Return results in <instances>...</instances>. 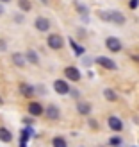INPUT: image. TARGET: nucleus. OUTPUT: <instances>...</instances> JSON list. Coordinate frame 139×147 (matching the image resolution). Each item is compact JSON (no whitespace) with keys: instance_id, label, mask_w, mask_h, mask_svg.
<instances>
[{"instance_id":"19","label":"nucleus","mask_w":139,"mask_h":147,"mask_svg":"<svg viewBox=\"0 0 139 147\" xmlns=\"http://www.w3.org/2000/svg\"><path fill=\"white\" fill-rule=\"evenodd\" d=\"M18 7L23 13H29L32 9V4H31V0H18Z\"/></svg>"},{"instance_id":"17","label":"nucleus","mask_w":139,"mask_h":147,"mask_svg":"<svg viewBox=\"0 0 139 147\" xmlns=\"http://www.w3.org/2000/svg\"><path fill=\"white\" fill-rule=\"evenodd\" d=\"M70 45H71V49H73V52H75V56H84V47L82 45H78V43L75 41V40H71L70 38Z\"/></svg>"},{"instance_id":"25","label":"nucleus","mask_w":139,"mask_h":147,"mask_svg":"<svg viewBox=\"0 0 139 147\" xmlns=\"http://www.w3.org/2000/svg\"><path fill=\"white\" fill-rule=\"evenodd\" d=\"M14 22H16V24H23V16H21V14H16V16H14Z\"/></svg>"},{"instance_id":"28","label":"nucleus","mask_w":139,"mask_h":147,"mask_svg":"<svg viewBox=\"0 0 139 147\" xmlns=\"http://www.w3.org/2000/svg\"><path fill=\"white\" fill-rule=\"evenodd\" d=\"M7 2H11V0H0V4H7Z\"/></svg>"},{"instance_id":"30","label":"nucleus","mask_w":139,"mask_h":147,"mask_svg":"<svg viewBox=\"0 0 139 147\" xmlns=\"http://www.w3.org/2000/svg\"><path fill=\"white\" fill-rule=\"evenodd\" d=\"M2 13H4V7H2V5H0V14H2Z\"/></svg>"},{"instance_id":"21","label":"nucleus","mask_w":139,"mask_h":147,"mask_svg":"<svg viewBox=\"0 0 139 147\" xmlns=\"http://www.w3.org/2000/svg\"><path fill=\"white\" fill-rule=\"evenodd\" d=\"M109 145H112V147H120V145H121V138H120V136H112L111 140H109Z\"/></svg>"},{"instance_id":"23","label":"nucleus","mask_w":139,"mask_h":147,"mask_svg":"<svg viewBox=\"0 0 139 147\" xmlns=\"http://www.w3.org/2000/svg\"><path fill=\"white\" fill-rule=\"evenodd\" d=\"M5 50H7V43H5V40L0 38V52H5Z\"/></svg>"},{"instance_id":"3","label":"nucleus","mask_w":139,"mask_h":147,"mask_svg":"<svg viewBox=\"0 0 139 147\" xmlns=\"http://www.w3.org/2000/svg\"><path fill=\"white\" fill-rule=\"evenodd\" d=\"M27 111H29V115H31V117H39V115L45 113V108H43V104H39V102L32 100V102H29Z\"/></svg>"},{"instance_id":"26","label":"nucleus","mask_w":139,"mask_h":147,"mask_svg":"<svg viewBox=\"0 0 139 147\" xmlns=\"http://www.w3.org/2000/svg\"><path fill=\"white\" fill-rule=\"evenodd\" d=\"M70 93L73 95V97H78V95H80V92H78V90H70Z\"/></svg>"},{"instance_id":"16","label":"nucleus","mask_w":139,"mask_h":147,"mask_svg":"<svg viewBox=\"0 0 139 147\" xmlns=\"http://www.w3.org/2000/svg\"><path fill=\"white\" fill-rule=\"evenodd\" d=\"M77 111L80 115H89L91 113V104H89V102H78V104H77Z\"/></svg>"},{"instance_id":"4","label":"nucleus","mask_w":139,"mask_h":147,"mask_svg":"<svg viewBox=\"0 0 139 147\" xmlns=\"http://www.w3.org/2000/svg\"><path fill=\"white\" fill-rule=\"evenodd\" d=\"M96 63L100 65V67L107 68V70H118V65H116V61H112L111 57H105V56H98V57H96Z\"/></svg>"},{"instance_id":"13","label":"nucleus","mask_w":139,"mask_h":147,"mask_svg":"<svg viewBox=\"0 0 139 147\" xmlns=\"http://www.w3.org/2000/svg\"><path fill=\"white\" fill-rule=\"evenodd\" d=\"M20 93L23 95V97H32L36 93V88L32 84H27V83H21L20 84Z\"/></svg>"},{"instance_id":"20","label":"nucleus","mask_w":139,"mask_h":147,"mask_svg":"<svg viewBox=\"0 0 139 147\" xmlns=\"http://www.w3.org/2000/svg\"><path fill=\"white\" fill-rule=\"evenodd\" d=\"M104 97H105L107 100L114 102L116 99H118V95H116V93H114V90H111V88H105V90H104Z\"/></svg>"},{"instance_id":"18","label":"nucleus","mask_w":139,"mask_h":147,"mask_svg":"<svg viewBox=\"0 0 139 147\" xmlns=\"http://www.w3.org/2000/svg\"><path fill=\"white\" fill-rule=\"evenodd\" d=\"M52 147H68V142L64 140V136H54L52 138Z\"/></svg>"},{"instance_id":"9","label":"nucleus","mask_w":139,"mask_h":147,"mask_svg":"<svg viewBox=\"0 0 139 147\" xmlns=\"http://www.w3.org/2000/svg\"><path fill=\"white\" fill-rule=\"evenodd\" d=\"M64 77L70 79V81H78L82 76H80V70L77 67H66L64 68Z\"/></svg>"},{"instance_id":"11","label":"nucleus","mask_w":139,"mask_h":147,"mask_svg":"<svg viewBox=\"0 0 139 147\" xmlns=\"http://www.w3.org/2000/svg\"><path fill=\"white\" fill-rule=\"evenodd\" d=\"M107 124H109V127H111L112 131H116V133H120V131L123 129V122L118 119V117H109V119H107Z\"/></svg>"},{"instance_id":"29","label":"nucleus","mask_w":139,"mask_h":147,"mask_svg":"<svg viewBox=\"0 0 139 147\" xmlns=\"http://www.w3.org/2000/svg\"><path fill=\"white\" fill-rule=\"evenodd\" d=\"M20 147H27V144L25 142H20Z\"/></svg>"},{"instance_id":"5","label":"nucleus","mask_w":139,"mask_h":147,"mask_svg":"<svg viewBox=\"0 0 139 147\" xmlns=\"http://www.w3.org/2000/svg\"><path fill=\"white\" fill-rule=\"evenodd\" d=\"M105 47L111 50V52H120V50L123 49L121 41H120L118 38H114V36H109V38L105 40Z\"/></svg>"},{"instance_id":"8","label":"nucleus","mask_w":139,"mask_h":147,"mask_svg":"<svg viewBox=\"0 0 139 147\" xmlns=\"http://www.w3.org/2000/svg\"><path fill=\"white\" fill-rule=\"evenodd\" d=\"M45 115H47L48 120H59L61 111H59V108H57L55 104H48V106L45 108Z\"/></svg>"},{"instance_id":"12","label":"nucleus","mask_w":139,"mask_h":147,"mask_svg":"<svg viewBox=\"0 0 139 147\" xmlns=\"http://www.w3.org/2000/svg\"><path fill=\"white\" fill-rule=\"evenodd\" d=\"M11 59H13V63L16 65L18 68H23L25 65H27V59H25V54H21V52H14V54L11 56Z\"/></svg>"},{"instance_id":"31","label":"nucleus","mask_w":139,"mask_h":147,"mask_svg":"<svg viewBox=\"0 0 139 147\" xmlns=\"http://www.w3.org/2000/svg\"><path fill=\"white\" fill-rule=\"evenodd\" d=\"M41 2H47V0H41Z\"/></svg>"},{"instance_id":"15","label":"nucleus","mask_w":139,"mask_h":147,"mask_svg":"<svg viewBox=\"0 0 139 147\" xmlns=\"http://www.w3.org/2000/svg\"><path fill=\"white\" fill-rule=\"evenodd\" d=\"M25 59H27V63L38 65V63H39V56H38V52H36V50H32V49H29L27 52H25Z\"/></svg>"},{"instance_id":"27","label":"nucleus","mask_w":139,"mask_h":147,"mask_svg":"<svg viewBox=\"0 0 139 147\" xmlns=\"http://www.w3.org/2000/svg\"><path fill=\"white\" fill-rule=\"evenodd\" d=\"M89 126H91V127H98V124L94 122V120H89Z\"/></svg>"},{"instance_id":"22","label":"nucleus","mask_w":139,"mask_h":147,"mask_svg":"<svg viewBox=\"0 0 139 147\" xmlns=\"http://www.w3.org/2000/svg\"><path fill=\"white\" fill-rule=\"evenodd\" d=\"M21 122H23L25 126H32V124H34V119H32V117H23V119H21Z\"/></svg>"},{"instance_id":"14","label":"nucleus","mask_w":139,"mask_h":147,"mask_svg":"<svg viewBox=\"0 0 139 147\" xmlns=\"http://www.w3.org/2000/svg\"><path fill=\"white\" fill-rule=\"evenodd\" d=\"M0 142L2 144H11L13 142V133L7 127H0Z\"/></svg>"},{"instance_id":"2","label":"nucleus","mask_w":139,"mask_h":147,"mask_svg":"<svg viewBox=\"0 0 139 147\" xmlns=\"http://www.w3.org/2000/svg\"><path fill=\"white\" fill-rule=\"evenodd\" d=\"M47 45L52 49V50H59V49H63V45H64V40H63L61 34H48Z\"/></svg>"},{"instance_id":"10","label":"nucleus","mask_w":139,"mask_h":147,"mask_svg":"<svg viewBox=\"0 0 139 147\" xmlns=\"http://www.w3.org/2000/svg\"><path fill=\"white\" fill-rule=\"evenodd\" d=\"M32 136H36V131H34V127L32 126H25L23 129H21V133H20V142H29Z\"/></svg>"},{"instance_id":"1","label":"nucleus","mask_w":139,"mask_h":147,"mask_svg":"<svg viewBox=\"0 0 139 147\" xmlns=\"http://www.w3.org/2000/svg\"><path fill=\"white\" fill-rule=\"evenodd\" d=\"M98 16L104 22H111V24H116V25H123L127 22L120 11H98Z\"/></svg>"},{"instance_id":"32","label":"nucleus","mask_w":139,"mask_h":147,"mask_svg":"<svg viewBox=\"0 0 139 147\" xmlns=\"http://www.w3.org/2000/svg\"><path fill=\"white\" fill-rule=\"evenodd\" d=\"M134 147H136V145H134Z\"/></svg>"},{"instance_id":"24","label":"nucleus","mask_w":139,"mask_h":147,"mask_svg":"<svg viewBox=\"0 0 139 147\" xmlns=\"http://www.w3.org/2000/svg\"><path fill=\"white\" fill-rule=\"evenodd\" d=\"M137 5H139V0H130V4H128V7H130V9H136Z\"/></svg>"},{"instance_id":"7","label":"nucleus","mask_w":139,"mask_h":147,"mask_svg":"<svg viewBox=\"0 0 139 147\" xmlns=\"http://www.w3.org/2000/svg\"><path fill=\"white\" fill-rule=\"evenodd\" d=\"M34 27L38 29L39 32H47V31H50V20L45 18V16H38L34 20Z\"/></svg>"},{"instance_id":"6","label":"nucleus","mask_w":139,"mask_h":147,"mask_svg":"<svg viewBox=\"0 0 139 147\" xmlns=\"http://www.w3.org/2000/svg\"><path fill=\"white\" fill-rule=\"evenodd\" d=\"M54 90L59 93V95H66L70 93V84H68V81H64V79H57L55 83H54Z\"/></svg>"}]
</instances>
